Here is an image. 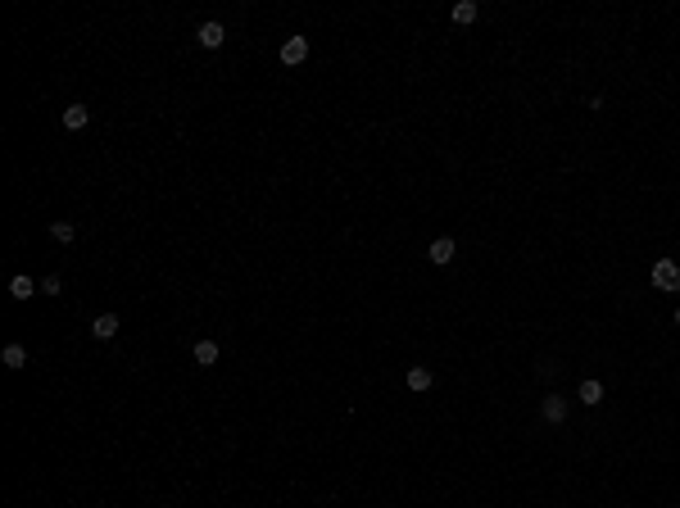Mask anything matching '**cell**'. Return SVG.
Segmentation results:
<instances>
[{
  "label": "cell",
  "instance_id": "6da1fadb",
  "mask_svg": "<svg viewBox=\"0 0 680 508\" xmlns=\"http://www.w3.org/2000/svg\"><path fill=\"white\" fill-rule=\"evenodd\" d=\"M653 286L658 291H680V263L676 259H658L653 263Z\"/></svg>",
  "mask_w": 680,
  "mask_h": 508
},
{
  "label": "cell",
  "instance_id": "7a4b0ae2",
  "mask_svg": "<svg viewBox=\"0 0 680 508\" xmlns=\"http://www.w3.org/2000/svg\"><path fill=\"white\" fill-rule=\"evenodd\" d=\"M195 41H200V46H204V50H218V46H223V41H227V27H223V23H218V18H204V23H200V27H195Z\"/></svg>",
  "mask_w": 680,
  "mask_h": 508
},
{
  "label": "cell",
  "instance_id": "3957f363",
  "mask_svg": "<svg viewBox=\"0 0 680 508\" xmlns=\"http://www.w3.org/2000/svg\"><path fill=\"white\" fill-rule=\"evenodd\" d=\"M304 60H309V36H286L282 41V64L295 69V64H304Z\"/></svg>",
  "mask_w": 680,
  "mask_h": 508
},
{
  "label": "cell",
  "instance_id": "277c9868",
  "mask_svg": "<svg viewBox=\"0 0 680 508\" xmlns=\"http://www.w3.org/2000/svg\"><path fill=\"white\" fill-rule=\"evenodd\" d=\"M454 254H458V245H454V236H436L431 241V250H426V259L436 268H445V263H454Z\"/></svg>",
  "mask_w": 680,
  "mask_h": 508
},
{
  "label": "cell",
  "instance_id": "5b68a950",
  "mask_svg": "<svg viewBox=\"0 0 680 508\" xmlns=\"http://www.w3.org/2000/svg\"><path fill=\"white\" fill-rule=\"evenodd\" d=\"M118 327H123L118 313H100V318L91 322V336H95V341H113V336H118Z\"/></svg>",
  "mask_w": 680,
  "mask_h": 508
},
{
  "label": "cell",
  "instance_id": "8992f818",
  "mask_svg": "<svg viewBox=\"0 0 680 508\" xmlns=\"http://www.w3.org/2000/svg\"><path fill=\"white\" fill-rule=\"evenodd\" d=\"M540 413H544V423H553V427H558L562 418H567V395H544Z\"/></svg>",
  "mask_w": 680,
  "mask_h": 508
},
{
  "label": "cell",
  "instance_id": "52a82bcc",
  "mask_svg": "<svg viewBox=\"0 0 680 508\" xmlns=\"http://www.w3.org/2000/svg\"><path fill=\"white\" fill-rule=\"evenodd\" d=\"M0 363H5L9 372H18V368H27V345H18V341H9L5 350H0Z\"/></svg>",
  "mask_w": 680,
  "mask_h": 508
},
{
  "label": "cell",
  "instance_id": "ba28073f",
  "mask_svg": "<svg viewBox=\"0 0 680 508\" xmlns=\"http://www.w3.org/2000/svg\"><path fill=\"white\" fill-rule=\"evenodd\" d=\"M576 399H581L585 409L603 404V381H599V377H585V381H581V390H576Z\"/></svg>",
  "mask_w": 680,
  "mask_h": 508
},
{
  "label": "cell",
  "instance_id": "9c48e42d",
  "mask_svg": "<svg viewBox=\"0 0 680 508\" xmlns=\"http://www.w3.org/2000/svg\"><path fill=\"white\" fill-rule=\"evenodd\" d=\"M86 123H91V109H86V104H69V109H64V128L69 132H82Z\"/></svg>",
  "mask_w": 680,
  "mask_h": 508
},
{
  "label": "cell",
  "instance_id": "30bf717a",
  "mask_svg": "<svg viewBox=\"0 0 680 508\" xmlns=\"http://www.w3.org/2000/svg\"><path fill=\"white\" fill-rule=\"evenodd\" d=\"M190 354H195L200 368H214V363H218V341H195V350H190Z\"/></svg>",
  "mask_w": 680,
  "mask_h": 508
},
{
  "label": "cell",
  "instance_id": "8fae6325",
  "mask_svg": "<svg viewBox=\"0 0 680 508\" xmlns=\"http://www.w3.org/2000/svg\"><path fill=\"white\" fill-rule=\"evenodd\" d=\"M36 291H41V282H32V277H14V282H9V295H14V300H32Z\"/></svg>",
  "mask_w": 680,
  "mask_h": 508
},
{
  "label": "cell",
  "instance_id": "7c38bea8",
  "mask_svg": "<svg viewBox=\"0 0 680 508\" xmlns=\"http://www.w3.org/2000/svg\"><path fill=\"white\" fill-rule=\"evenodd\" d=\"M449 14H454V23H476V14H481V5H476V0H458V5L449 9Z\"/></svg>",
  "mask_w": 680,
  "mask_h": 508
},
{
  "label": "cell",
  "instance_id": "4fadbf2b",
  "mask_svg": "<svg viewBox=\"0 0 680 508\" xmlns=\"http://www.w3.org/2000/svg\"><path fill=\"white\" fill-rule=\"evenodd\" d=\"M431 368H408V390H417V395H422V390H431Z\"/></svg>",
  "mask_w": 680,
  "mask_h": 508
},
{
  "label": "cell",
  "instance_id": "5bb4252c",
  "mask_svg": "<svg viewBox=\"0 0 680 508\" xmlns=\"http://www.w3.org/2000/svg\"><path fill=\"white\" fill-rule=\"evenodd\" d=\"M50 236H55V241H60V245H69L73 236H78V227H73L69 218H60V223H50Z\"/></svg>",
  "mask_w": 680,
  "mask_h": 508
},
{
  "label": "cell",
  "instance_id": "9a60e30c",
  "mask_svg": "<svg viewBox=\"0 0 680 508\" xmlns=\"http://www.w3.org/2000/svg\"><path fill=\"white\" fill-rule=\"evenodd\" d=\"M41 295H64V282H60V277H46V282H41Z\"/></svg>",
  "mask_w": 680,
  "mask_h": 508
},
{
  "label": "cell",
  "instance_id": "2e32d148",
  "mask_svg": "<svg viewBox=\"0 0 680 508\" xmlns=\"http://www.w3.org/2000/svg\"><path fill=\"white\" fill-rule=\"evenodd\" d=\"M676 327H680V309H676Z\"/></svg>",
  "mask_w": 680,
  "mask_h": 508
}]
</instances>
